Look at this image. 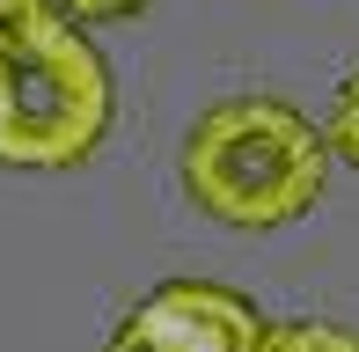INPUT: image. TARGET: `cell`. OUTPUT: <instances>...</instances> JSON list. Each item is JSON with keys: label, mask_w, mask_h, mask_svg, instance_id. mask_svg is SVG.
I'll use <instances>...</instances> for the list:
<instances>
[{"label": "cell", "mask_w": 359, "mask_h": 352, "mask_svg": "<svg viewBox=\"0 0 359 352\" xmlns=\"http://www.w3.org/2000/svg\"><path fill=\"white\" fill-rule=\"evenodd\" d=\"M323 184H330V133H316L279 95H227L198 110L184 140V191L205 220L242 235L293 228L301 213H316Z\"/></svg>", "instance_id": "cell-1"}, {"label": "cell", "mask_w": 359, "mask_h": 352, "mask_svg": "<svg viewBox=\"0 0 359 352\" xmlns=\"http://www.w3.org/2000/svg\"><path fill=\"white\" fill-rule=\"evenodd\" d=\"M110 133V67L81 22H44L29 44L0 52V162L8 169H74Z\"/></svg>", "instance_id": "cell-2"}, {"label": "cell", "mask_w": 359, "mask_h": 352, "mask_svg": "<svg viewBox=\"0 0 359 352\" xmlns=\"http://www.w3.org/2000/svg\"><path fill=\"white\" fill-rule=\"evenodd\" d=\"M103 352H264V316L250 294L213 279H169L133 301Z\"/></svg>", "instance_id": "cell-3"}, {"label": "cell", "mask_w": 359, "mask_h": 352, "mask_svg": "<svg viewBox=\"0 0 359 352\" xmlns=\"http://www.w3.org/2000/svg\"><path fill=\"white\" fill-rule=\"evenodd\" d=\"M264 352H359V338L316 316H293V323H264Z\"/></svg>", "instance_id": "cell-4"}, {"label": "cell", "mask_w": 359, "mask_h": 352, "mask_svg": "<svg viewBox=\"0 0 359 352\" xmlns=\"http://www.w3.org/2000/svg\"><path fill=\"white\" fill-rule=\"evenodd\" d=\"M323 133H330V154H337V162L359 169V74L337 88V103H330V118H323Z\"/></svg>", "instance_id": "cell-5"}, {"label": "cell", "mask_w": 359, "mask_h": 352, "mask_svg": "<svg viewBox=\"0 0 359 352\" xmlns=\"http://www.w3.org/2000/svg\"><path fill=\"white\" fill-rule=\"evenodd\" d=\"M44 22H59V0H0V52L29 44Z\"/></svg>", "instance_id": "cell-6"}, {"label": "cell", "mask_w": 359, "mask_h": 352, "mask_svg": "<svg viewBox=\"0 0 359 352\" xmlns=\"http://www.w3.org/2000/svg\"><path fill=\"white\" fill-rule=\"evenodd\" d=\"M147 0H59V15L67 22H125V15H140Z\"/></svg>", "instance_id": "cell-7"}]
</instances>
